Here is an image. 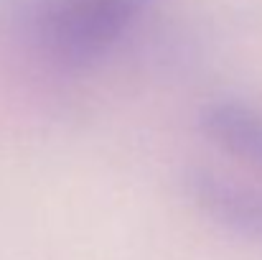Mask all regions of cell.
I'll use <instances>...</instances> for the list:
<instances>
[{
	"mask_svg": "<svg viewBox=\"0 0 262 260\" xmlns=\"http://www.w3.org/2000/svg\"><path fill=\"white\" fill-rule=\"evenodd\" d=\"M153 3L158 0H33L26 26L46 59L82 69L102 59Z\"/></svg>",
	"mask_w": 262,
	"mask_h": 260,
	"instance_id": "obj_1",
	"label": "cell"
},
{
	"mask_svg": "<svg viewBox=\"0 0 262 260\" xmlns=\"http://www.w3.org/2000/svg\"><path fill=\"white\" fill-rule=\"evenodd\" d=\"M183 186L211 222L234 235L262 240V189L209 169H188Z\"/></svg>",
	"mask_w": 262,
	"mask_h": 260,
	"instance_id": "obj_2",
	"label": "cell"
},
{
	"mask_svg": "<svg viewBox=\"0 0 262 260\" xmlns=\"http://www.w3.org/2000/svg\"><path fill=\"white\" fill-rule=\"evenodd\" d=\"M201 133L229 156L262 171V112L234 99L211 102L199 115Z\"/></svg>",
	"mask_w": 262,
	"mask_h": 260,
	"instance_id": "obj_3",
	"label": "cell"
}]
</instances>
